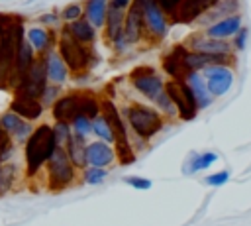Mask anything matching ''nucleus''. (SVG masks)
I'll return each mask as SVG.
<instances>
[{
	"mask_svg": "<svg viewBox=\"0 0 251 226\" xmlns=\"http://www.w3.org/2000/svg\"><path fill=\"white\" fill-rule=\"evenodd\" d=\"M120 112H122V116L127 124L129 141H131V138H137L141 141H149L165 126L163 114L155 106H149V104H143V102H135V100L127 102Z\"/></svg>",
	"mask_w": 251,
	"mask_h": 226,
	"instance_id": "1",
	"label": "nucleus"
},
{
	"mask_svg": "<svg viewBox=\"0 0 251 226\" xmlns=\"http://www.w3.org/2000/svg\"><path fill=\"white\" fill-rule=\"evenodd\" d=\"M57 147L55 136L51 132V126L41 124L33 128L31 136L24 143V155H25V175L35 177L39 171H43L47 159L51 157L53 149Z\"/></svg>",
	"mask_w": 251,
	"mask_h": 226,
	"instance_id": "2",
	"label": "nucleus"
},
{
	"mask_svg": "<svg viewBox=\"0 0 251 226\" xmlns=\"http://www.w3.org/2000/svg\"><path fill=\"white\" fill-rule=\"evenodd\" d=\"M43 169L47 175V189L49 191H63L76 181V169L71 163L65 145H57L53 149V153L47 159Z\"/></svg>",
	"mask_w": 251,
	"mask_h": 226,
	"instance_id": "3",
	"label": "nucleus"
},
{
	"mask_svg": "<svg viewBox=\"0 0 251 226\" xmlns=\"http://www.w3.org/2000/svg\"><path fill=\"white\" fill-rule=\"evenodd\" d=\"M102 114H106V118L110 120L112 124V130H114V143H116V155L122 163H129L135 159V153H133V145L129 141V130H127V124L122 116V112L114 106L112 100H102Z\"/></svg>",
	"mask_w": 251,
	"mask_h": 226,
	"instance_id": "4",
	"label": "nucleus"
},
{
	"mask_svg": "<svg viewBox=\"0 0 251 226\" xmlns=\"http://www.w3.org/2000/svg\"><path fill=\"white\" fill-rule=\"evenodd\" d=\"M57 53L65 61L69 73H80V71H86L92 67V61H90L92 49L75 41L65 29H61V35L57 39Z\"/></svg>",
	"mask_w": 251,
	"mask_h": 226,
	"instance_id": "5",
	"label": "nucleus"
},
{
	"mask_svg": "<svg viewBox=\"0 0 251 226\" xmlns=\"http://www.w3.org/2000/svg\"><path fill=\"white\" fill-rule=\"evenodd\" d=\"M173 53L178 57L180 65H182V71L188 73V71H202L210 65H233L235 63V55L233 53H214V55H208V53H198V51H190L186 45H175L173 47Z\"/></svg>",
	"mask_w": 251,
	"mask_h": 226,
	"instance_id": "6",
	"label": "nucleus"
},
{
	"mask_svg": "<svg viewBox=\"0 0 251 226\" xmlns=\"http://www.w3.org/2000/svg\"><path fill=\"white\" fill-rule=\"evenodd\" d=\"M24 31L22 22H14L10 16V22L6 26V31L0 35V81H6L14 75V61H16V45L18 35Z\"/></svg>",
	"mask_w": 251,
	"mask_h": 226,
	"instance_id": "7",
	"label": "nucleus"
},
{
	"mask_svg": "<svg viewBox=\"0 0 251 226\" xmlns=\"http://www.w3.org/2000/svg\"><path fill=\"white\" fill-rule=\"evenodd\" d=\"M165 90L171 96V100L176 108V116L180 120H192L198 114L194 94L190 92V88L186 86V83L182 79H169L165 83Z\"/></svg>",
	"mask_w": 251,
	"mask_h": 226,
	"instance_id": "8",
	"label": "nucleus"
},
{
	"mask_svg": "<svg viewBox=\"0 0 251 226\" xmlns=\"http://www.w3.org/2000/svg\"><path fill=\"white\" fill-rule=\"evenodd\" d=\"M141 12H143V26H145V37H151L155 41L165 39L171 28V18L157 6L155 0H139Z\"/></svg>",
	"mask_w": 251,
	"mask_h": 226,
	"instance_id": "9",
	"label": "nucleus"
},
{
	"mask_svg": "<svg viewBox=\"0 0 251 226\" xmlns=\"http://www.w3.org/2000/svg\"><path fill=\"white\" fill-rule=\"evenodd\" d=\"M129 81H131V86L141 94L145 96L149 102H153L163 90H165V81L161 75H157L151 67L147 65H141L137 69H133L129 73Z\"/></svg>",
	"mask_w": 251,
	"mask_h": 226,
	"instance_id": "10",
	"label": "nucleus"
},
{
	"mask_svg": "<svg viewBox=\"0 0 251 226\" xmlns=\"http://www.w3.org/2000/svg\"><path fill=\"white\" fill-rule=\"evenodd\" d=\"M200 75H202L206 88L212 94V98L224 96L233 86V81H235L233 69L229 65H210V67L202 69Z\"/></svg>",
	"mask_w": 251,
	"mask_h": 226,
	"instance_id": "11",
	"label": "nucleus"
},
{
	"mask_svg": "<svg viewBox=\"0 0 251 226\" xmlns=\"http://www.w3.org/2000/svg\"><path fill=\"white\" fill-rule=\"evenodd\" d=\"M124 37L127 45H137L145 37V26H143V12L139 0H133L131 6L126 10L124 18Z\"/></svg>",
	"mask_w": 251,
	"mask_h": 226,
	"instance_id": "12",
	"label": "nucleus"
},
{
	"mask_svg": "<svg viewBox=\"0 0 251 226\" xmlns=\"http://www.w3.org/2000/svg\"><path fill=\"white\" fill-rule=\"evenodd\" d=\"M114 161H116V149L112 143H106L102 140L86 143V165L108 169Z\"/></svg>",
	"mask_w": 251,
	"mask_h": 226,
	"instance_id": "13",
	"label": "nucleus"
},
{
	"mask_svg": "<svg viewBox=\"0 0 251 226\" xmlns=\"http://www.w3.org/2000/svg\"><path fill=\"white\" fill-rule=\"evenodd\" d=\"M190 51H198V53H208V55H214V53H233L231 51V43L226 41V39H216V37H208V35H190L188 41L184 43Z\"/></svg>",
	"mask_w": 251,
	"mask_h": 226,
	"instance_id": "14",
	"label": "nucleus"
},
{
	"mask_svg": "<svg viewBox=\"0 0 251 226\" xmlns=\"http://www.w3.org/2000/svg\"><path fill=\"white\" fill-rule=\"evenodd\" d=\"M35 51L31 49V45L25 39V31H20L18 35V45H16V61H14V86L20 81V77L25 75V71L31 67V63L35 61Z\"/></svg>",
	"mask_w": 251,
	"mask_h": 226,
	"instance_id": "15",
	"label": "nucleus"
},
{
	"mask_svg": "<svg viewBox=\"0 0 251 226\" xmlns=\"http://www.w3.org/2000/svg\"><path fill=\"white\" fill-rule=\"evenodd\" d=\"M43 63H45V71H47V81L49 83H55V85H63L67 83L69 79V69L65 65V61L61 59V55L57 53L55 47L47 49L43 55H41Z\"/></svg>",
	"mask_w": 251,
	"mask_h": 226,
	"instance_id": "16",
	"label": "nucleus"
},
{
	"mask_svg": "<svg viewBox=\"0 0 251 226\" xmlns=\"http://www.w3.org/2000/svg\"><path fill=\"white\" fill-rule=\"evenodd\" d=\"M218 0H182L180 6L176 8V12L171 16L175 22H182V24H188V22H194L198 20L206 10H210Z\"/></svg>",
	"mask_w": 251,
	"mask_h": 226,
	"instance_id": "17",
	"label": "nucleus"
},
{
	"mask_svg": "<svg viewBox=\"0 0 251 226\" xmlns=\"http://www.w3.org/2000/svg\"><path fill=\"white\" fill-rule=\"evenodd\" d=\"M241 26H243L241 16H239V14H233V16L222 18V20H218V22H214V24L206 26L204 35H208V37H216V39H226V41H229V39H231V37L237 33V29H239Z\"/></svg>",
	"mask_w": 251,
	"mask_h": 226,
	"instance_id": "18",
	"label": "nucleus"
},
{
	"mask_svg": "<svg viewBox=\"0 0 251 226\" xmlns=\"http://www.w3.org/2000/svg\"><path fill=\"white\" fill-rule=\"evenodd\" d=\"M182 81L186 83V86H188L190 92L194 94V100H196L198 110H204V108H208V106L214 102V98H212V94L208 92L206 83H204V79H202V75H200L198 71H188V73H184V75H182Z\"/></svg>",
	"mask_w": 251,
	"mask_h": 226,
	"instance_id": "19",
	"label": "nucleus"
},
{
	"mask_svg": "<svg viewBox=\"0 0 251 226\" xmlns=\"http://www.w3.org/2000/svg\"><path fill=\"white\" fill-rule=\"evenodd\" d=\"M76 114H78V92L61 94V96L51 104V116H53V120L71 122Z\"/></svg>",
	"mask_w": 251,
	"mask_h": 226,
	"instance_id": "20",
	"label": "nucleus"
},
{
	"mask_svg": "<svg viewBox=\"0 0 251 226\" xmlns=\"http://www.w3.org/2000/svg\"><path fill=\"white\" fill-rule=\"evenodd\" d=\"M233 14H239V0H218L210 10H206L200 18H198V24H214L222 18H227V16H233Z\"/></svg>",
	"mask_w": 251,
	"mask_h": 226,
	"instance_id": "21",
	"label": "nucleus"
},
{
	"mask_svg": "<svg viewBox=\"0 0 251 226\" xmlns=\"http://www.w3.org/2000/svg\"><path fill=\"white\" fill-rule=\"evenodd\" d=\"M25 39H27V43L31 45V49L35 51V55H39V57H41L47 49L53 47V35H51V31H49L45 26H41V24L27 28Z\"/></svg>",
	"mask_w": 251,
	"mask_h": 226,
	"instance_id": "22",
	"label": "nucleus"
},
{
	"mask_svg": "<svg viewBox=\"0 0 251 226\" xmlns=\"http://www.w3.org/2000/svg\"><path fill=\"white\" fill-rule=\"evenodd\" d=\"M63 29H65L75 41H78V43H82V45H86V47H90V45L96 41V28H92L84 18L75 20V22H71V24H65Z\"/></svg>",
	"mask_w": 251,
	"mask_h": 226,
	"instance_id": "23",
	"label": "nucleus"
},
{
	"mask_svg": "<svg viewBox=\"0 0 251 226\" xmlns=\"http://www.w3.org/2000/svg\"><path fill=\"white\" fill-rule=\"evenodd\" d=\"M10 110L16 112L22 120H37L43 112V104L37 100V98H22V96H14L12 104H10Z\"/></svg>",
	"mask_w": 251,
	"mask_h": 226,
	"instance_id": "24",
	"label": "nucleus"
},
{
	"mask_svg": "<svg viewBox=\"0 0 251 226\" xmlns=\"http://www.w3.org/2000/svg\"><path fill=\"white\" fill-rule=\"evenodd\" d=\"M124 18H126L124 10H120L112 4L108 6V14H106V22H104V33H106V39L110 43L124 35Z\"/></svg>",
	"mask_w": 251,
	"mask_h": 226,
	"instance_id": "25",
	"label": "nucleus"
},
{
	"mask_svg": "<svg viewBox=\"0 0 251 226\" xmlns=\"http://www.w3.org/2000/svg\"><path fill=\"white\" fill-rule=\"evenodd\" d=\"M67 155L75 169H84L86 167V138H80L76 134H71V138L65 141Z\"/></svg>",
	"mask_w": 251,
	"mask_h": 226,
	"instance_id": "26",
	"label": "nucleus"
},
{
	"mask_svg": "<svg viewBox=\"0 0 251 226\" xmlns=\"http://www.w3.org/2000/svg\"><path fill=\"white\" fill-rule=\"evenodd\" d=\"M82 4H84V16H82V18H84L92 28H96V29L104 28L110 2H108V0H86V2H82Z\"/></svg>",
	"mask_w": 251,
	"mask_h": 226,
	"instance_id": "27",
	"label": "nucleus"
},
{
	"mask_svg": "<svg viewBox=\"0 0 251 226\" xmlns=\"http://www.w3.org/2000/svg\"><path fill=\"white\" fill-rule=\"evenodd\" d=\"M102 112V102L92 92H80L78 94V114H84L86 118L94 120Z\"/></svg>",
	"mask_w": 251,
	"mask_h": 226,
	"instance_id": "28",
	"label": "nucleus"
},
{
	"mask_svg": "<svg viewBox=\"0 0 251 226\" xmlns=\"http://www.w3.org/2000/svg\"><path fill=\"white\" fill-rule=\"evenodd\" d=\"M92 134H94L98 140L106 141V143H114V130H112V124H110V120L106 118V114L100 112V114L92 120Z\"/></svg>",
	"mask_w": 251,
	"mask_h": 226,
	"instance_id": "29",
	"label": "nucleus"
},
{
	"mask_svg": "<svg viewBox=\"0 0 251 226\" xmlns=\"http://www.w3.org/2000/svg\"><path fill=\"white\" fill-rule=\"evenodd\" d=\"M20 79H27V81L35 83L37 86L45 88V85H47L49 81H47V71H45V63H43V59H41V57L35 59V61L31 63V67L25 71V75L20 77Z\"/></svg>",
	"mask_w": 251,
	"mask_h": 226,
	"instance_id": "30",
	"label": "nucleus"
},
{
	"mask_svg": "<svg viewBox=\"0 0 251 226\" xmlns=\"http://www.w3.org/2000/svg\"><path fill=\"white\" fill-rule=\"evenodd\" d=\"M218 161V153L216 151H204V153H196L188 163L190 167L186 169V173H200L206 171L208 167H212Z\"/></svg>",
	"mask_w": 251,
	"mask_h": 226,
	"instance_id": "31",
	"label": "nucleus"
},
{
	"mask_svg": "<svg viewBox=\"0 0 251 226\" xmlns=\"http://www.w3.org/2000/svg\"><path fill=\"white\" fill-rule=\"evenodd\" d=\"M16 171L18 167L12 163V161H6V163H0V195L8 193L16 181Z\"/></svg>",
	"mask_w": 251,
	"mask_h": 226,
	"instance_id": "32",
	"label": "nucleus"
},
{
	"mask_svg": "<svg viewBox=\"0 0 251 226\" xmlns=\"http://www.w3.org/2000/svg\"><path fill=\"white\" fill-rule=\"evenodd\" d=\"M153 106L163 114V118H175V116H176V108H175L171 96L167 94V90H163V92L153 100Z\"/></svg>",
	"mask_w": 251,
	"mask_h": 226,
	"instance_id": "33",
	"label": "nucleus"
},
{
	"mask_svg": "<svg viewBox=\"0 0 251 226\" xmlns=\"http://www.w3.org/2000/svg\"><path fill=\"white\" fill-rule=\"evenodd\" d=\"M71 132L80 136V138H88L92 134V120L86 118L84 114H76L73 120H71Z\"/></svg>",
	"mask_w": 251,
	"mask_h": 226,
	"instance_id": "34",
	"label": "nucleus"
},
{
	"mask_svg": "<svg viewBox=\"0 0 251 226\" xmlns=\"http://www.w3.org/2000/svg\"><path fill=\"white\" fill-rule=\"evenodd\" d=\"M106 177H108V169H104V167L86 165L82 169V183H86V185H100Z\"/></svg>",
	"mask_w": 251,
	"mask_h": 226,
	"instance_id": "35",
	"label": "nucleus"
},
{
	"mask_svg": "<svg viewBox=\"0 0 251 226\" xmlns=\"http://www.w3.org/2000/svg\"><path fill=\"white\" fill-rule=\"evenodd\" d=\"M163 69H165V73H167L171 79H182V75H184L182 65H180L178 57H176L173 51L163 59Z\"/></svg>",
	"mask_w": 251,
	"mask_h": 226,
	"instance_id": "36",
	"label": "nucleus"
},
{
	"mask_svg": "<svg viewBox=\"0 0 251 226\" xmlns=\"http://www.w3.org/2000/svg\"><path fill=\"white\" fill-rule=\"evenodd\" d=\"M20 124H22V118H20L16 112H12V110H8V112H4V114L0 116V130H2L6 136H12Z\"/></svg>",
	"mask_w": 251,
	"mask_h": 226,
	"instance_id": "37",
	"label": "nucleus"
},
{
	"mask_svg": "<svg viewBox=\"0 0 251 226\" xmlns=\"http://www.w3.org/2000/svg\"><path fill=\"white\" fill-rule=\"evenodd\" d=\"M84 16V4L82 2H75V4H67L63 10H61V20L65 24H71L75 20H80Z\"/></svg>",
	"mask_w": 251,
	"mask_h": 226,
	"instance_id": "38",
	"label": "nucleus"
},
{
	"mask_svg": "<svg viewBox=\"0 0 251 226\" xmlns=\"http://www.w3.org/2000/svg\"><path fill=\"white\" fill-rule=\"evenodd\" d=\"M51 132L55 136L57 145H65V141L71 138V122H63V120H55V124L51 126Z\"/></svg>",
	"mask_w": 251,
	"mask_h": 226,
	"instance_id": "39",
	"label": "nucleus"
},
{
	"mask_svg": "<svg viewBox=\"0 0 251 226\" xmlns=\"http://www.w3.org/2000/svg\"><path fill=\"white\" fill-rule=\"evenodd\" d=\"M59 96H61V85L47 83L45 88H43V92H41V96H39V102H41L43 108H45V106H51Z\"/></svg>",
	"mask_w": 251,
	"mask_h": 226,
	"instance_id": "40",
	"label": "nucleus"
},
{
	"mask_svg": "<svg viewBox=\"0 0 251 226\" xmlns=\"http://www.w3.org/2000/svg\"><path fill=\"white\" fill-rule=\"evenodd\" d=\"M31 132H33L31 122L22 120V124L16 128V132H14L10 138H12V141H14V143H25V141H27V138L31 136Z\"/></svg>",
	"mask_w": 251,
	"mask_h": 226,
	"instance_id": "41",
	"label": "nucleus"
},
{
	"mask_svg": "<svg viewBox=\"0 0 251 226\" xmlns=\"http://www.w3.org/2000/svg\"><path fill=\"white\" fill-rule=\"evenodd\" d=\"M247 37H249V29H247L245 26H241V28L237 29V33L231 37V49H235V51H243L245 45H247Z\"/></svg>",
	"mask_w": 251,
	"mask_h": 226,
	"instance_id": "42",
	"label": "nucleus"
},
{
	"mask_svg": "<svg viewBox=\"0 0 251 226\" xmlns=\"http://www.w3.org/2000/svg\"><path fill=\"white\" fill-rule=\"evenodd\" d=\"M227 181H229V171H227V169L216 171V173H212V175L206 177V185H210V187H222V185H226Z\"/></svg>",
	"mask_w": 251,
	"mask_h": 226,
	"instance_id": "43",
	"label": "nucleus"
},
{
	"mask_svg": "<svg viewBox=\"0 0 251 226\" xmlns=\"http://www.w3.org/2000/svg\"><path fill=\"white\" fill-rule=\"evenodd\" d=\"M124 183L137 189V191H147L151 189V181L145 179V177H135V175H129V177H124Z\"/></svg>",
	"mask_w": 251,
	"mask_h": 226,
	"instance_id": "44",
	"label": "nucleus"
},
{
	"mask_svg": "<svg viewBox=\"0 0 251 226\" xmlns=\"http://www.w3.org/2000/svg\"><path fill=\"white\" fill-rule=\"evenodd\" d=\"M155 2H157V6H159V8H161L169 18H171V16L176 12V8L180 6V2H182V0H155Z\"/></svg>",
	"mask_w": 251,
	"mask_h": 226,
	"instance_id": "45",
	"label": "nucleus"
},
{
	"mask_svg": "<svg viewBox=\"0 0 251 226\" xmlns=\"http://www.w3.org/2000/svg\"><path fill=\"white\" fill-rule=\"evenodd\" d=\"M57 22H59V14H57V12L39 16V24H41V26H51V24H57Z\"/></svg>",
	"mask_w": 251,
	"mask_h": 226,
	"instance_id": "46",
	"label": "nucleus"
},
{
	"mask_svg": "<svg viewBox=\"0 0 251 226\" xmlns=\"http://www.w3.org/2000/svg\"><path fill=\"white\" fill-rule=\"evenodd\" d=\"M131 2H133V0H112V2H110V4H112V6H116V8H120V10H124V12H126V10H127V8H129V6H131Z\"/></svg>",
	"mask_w": 251,
	"mask_h": 226,
	"instance_id": "47",
	"label": "nucleus"
}]
</instances>
